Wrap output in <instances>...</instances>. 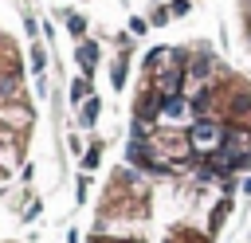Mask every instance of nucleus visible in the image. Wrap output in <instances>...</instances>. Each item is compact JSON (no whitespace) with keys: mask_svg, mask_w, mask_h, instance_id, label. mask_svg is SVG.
<instances>
[{"mask_svg":"<svg viewBox=\"0 0 251 243\" xmlns=\"http://www.w3.org/2000/svg\"><path fill=\"white\" fill-rule=\"evenodd\" d=\"M67 31H71V35H82V31H86V20H82V16H71V20H67Z\"/></svg>","mask_w":251,"mask_h":243,"instance_id":"nucleus-9","label":"nucleus"},{"mask_svg":"<svg viewBox=\"0 0 251 243\" xmlns=\"http://www.w3.org/2000/svg\"><path fill=\"white\" fill-rule=\"evenodd\" d=\"M43 67H47V51L31 47V74H43Z\"/></svg>","mask_w":251,"mask_h":243,"instance_id":"nucleus-8","label":"nucleus"},{"mask_svg":"<svg viewBox=\"0 0 251 243\" xmlns=\"http://www.w3.org/2000/svg\"><path fill=\"white\" fill-rule=\"evenodd\" d=\"M126 71H129V63H126V55L114 63V90H126Z\"/></svg>","mask_w":251,"mask_h":243,"instance_id":"nucleus-5","label":"nucleus"},{"mask_svg":"<svg viewBox=\"0 0 251 243\" xmlns=\"http://www.w3.org/2000/svg\"><path fill=\"white\" fill-rule=\"evenodd\" d=\"M98 43H82L78 51H75V59H78V67H82V74H94V63H98Z\"/></svg>","mask_w":251,"mask_h":243,"instance_id":"nucleus-2","label":"nucleus"},{"mask_svg":"<svg viewBox=\"0 0 251 243\" xmlns=\"http://www.w3.org/2000/svg\"><path fill=\"white\" fill-rule=\"evenodd\" d=\"M188 8H192L188 0H173V4H169V12H173V16H188Z\"/></svg>","mask_w":251,"mask_h":243,"instance_id":"nucleus-10","label":"nucleus"},{"mask_svg":"<svg viewBox=\"0 0 251 243\" xmlns=\"http://www.w3.org/2000/svg\"><path fill=\"white\" fill-rule=\"evenodd\" d=\"M145 27H149L145 20H129V31H133V35H145Z\"/></svg>","mask_w":251,"mask_h":243,"instance_id":"nucleus-11","label":"nucleus"},{"mask_svg":"<svg viewBox=\"0 0 251 243\" xmlns=\"http://www.w3.org/2000/svg\"><path fill=\"white\" fill-rule=\"evenodd\" d=\"M169 20H173V12H169V8H161V4H157V8L149 12V24H153V27H165Z\"/></svg>","mask_w":251,"mask_h":243,"instance_id":"nucleus-7","label":"nucleus"},{"mask_svg":"<svg viewBox=\"0 0 251 243\" xmlns=\"http://www.w3.org/2000/svg\"><path fill=\"white\" fill-rule=\"evenodd\" d=\"M31 122H35V114H31V102H27V98L0 106V125H8V129L20 133V129H31Z\"/></svg>","mask_w":251,"mask_h":243,"instance_id":"nucleus-1","label":"nucleus"},{"mask_svg":"<svg viewBox=\"0 0 251 243\" xmlns=\"http://www.w3.org/2000/svg\"><path fill=\"white\" fill-rule=\"evenodd\" d=\"M90 94H94V90H90L86 78H75V82H71V98H75V102H86Z\"/></svg>","mask_w":251,"mask_h":243,"instance_id":"nucleus-4","label":"nucleus"},{"mask_svg":"<svg viewBox=\"0 0 251 243\" xmlns=\"http://www.w3.org/2000/svg\"><path fill=\"white\" fill-rule=\"evenodd\" d=\"M98 161H102V141H94V145L82 153V169H94Z\"/></svg>","mask_w":251,"mask_h":243,"instance_id":"nucleus-6","label":"nucleus"},{"mask_svg":"<svg viewBox=\"0 0 251 243\" xmlns=\"http://www.w3.org/2000/svg\"><path fill=\"white\" fill-rule=\"evenodd\" d=\"M98 114H102V102H98V94H90V98L82 102V114H78V118H82V125H94Z\"/></svg>","mask_w":251,"mask_h":243,"instance_id":"nucleus-3","label":"nucleus"},{"mask_svg":"<svg viewBox=\"0 0 251 243\" xmlns=\"http://www.w3.org/2000/svg\"><path fill=\"white\" fill-rule=\"evenodd\" d=\"M239 188H243V196H251V176H247V180H243Z\"/></svg>","mask_w":251,"mask_h":243,"instance_id":"nucleus-12","label":"nucleus"}]
</instances>
